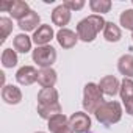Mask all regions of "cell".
<instances>
[{
	"mask_svg": "<svg viewBox=\"0 0 133 133\" xmlns=\"http://www.w3.org/2000/svg\"><path fill=\"white\" fill-rule=\"evenodd\" d=\"M83 110L86 113H96L103 103V92L100 91L99 85L96 83H86L83 88Z\"/></svg>",
	"mask_w": 133,
	"mask_h": 133,
	"instance_id": "cell-2",
	"label": "cell"
},
{
	"mask_svg": "<svg viewBox=\"0 0 133 133\" xmlns=\"http://www.w3.org/2000/svg\"><path fill=\"white\" fill-rule=\"evenodd\" d=\"M38 75H39V71H36V68H33V66H22L16 72V80L22 86H30L35 82H38Z\"/></svg>",
	"mask_w": 133,
	"mask_h": 133,
	"instance_id": "cell-7",
	"label": "cell"
},
{
	"mask_svg": "<svg viewBox=\"0 0 133 133\" xmlns=\"http://www.w3.org/2000/svg\"><path fill=\"white\" fill-rule=\"evenodd\" d=\"M47 127H49L50 133H59L66 127H69V117L64 116L63 113L61 114H56V116H53V117H50L47 121Z\"/></svg>",
	"mask_w": 133,
	"mask_h": 133,
	"instance_id": "cell-17",
	"label": "cell"
},
{
	"mask_svg": "<svg viewBox=\"0 0 133 133\" xmlns=\"http://www.w3.org/2000/svg\"><path fill=\"white\" fill-rule=\"evenodd\" d=\"M59 96L55 88H42L38 92V105H55L58 102Z\"/></svg>",
	"mask_w": 133,
	"mask_h": 133,
	"instance_id": "cell-16",
	"label": "cell"
},
{
	"mask_svg": "<svg viewBox=\"0 0 133 133\" xmlns=\"http://www.w3.org/2000/svg\"><path fill=\"white\" fill-rule=\"evenodd\" d=\"M58 80V75H56V71L52 69V68H45V69H41L39 71V75H38V83L42 86V88H53L55 83Z\"/></svg>",
	"mask_w": 133,
	"mask_h": 133,
	"instance_id": "cell-15",
	"label": "cell"
},
{
	"mask_svg": "<svg viewBox=\"0 0 133 133\" xmlns=\"http://www.w3.org/2000/svg\"><path fill=\"white\" fill-rule=\"evenodd\" d=\"M103 38L108 42H117L122 38V31L119 28V25H116L114 22H107L105 28H103Z\"/></svg>",
	"mask_w": 133,
	"mask_h": 133,
	"instance_id": "cell-19",
	"label": "cell"
},
{
	"mask_svg": "<svg viewBox=\"0 0 133 133\" xmlns=\"http://www.w3.org/2000/svg\"><path fill=\"white\" fill-rule=\"evenodd\" d=\"M119 96H121V100L122 102H127V100L133 99V80L131 78H124L121 82Z\"/></svg>",
	"mask_w": 133,
	"mask_h": 133,
	"instance_id": "cell-23",
	"label": "cell"
},
{
	"mask_svg": "<svg viewBox=\"0 0 133 133\" xmlns=\"http://www.w3.org/2000/svg\"><path fill=\"white\" fill-rule=\"evenodd\" d=\"M0 10H2V11H8L13 19H17V22H19L21 19H24V17L31 11L30 6H28V3H27V2H22V0L5 2V3H2Z\"/></svg>",
	"mask_w": 133,
	"mask_h": 133,
	"instance_id": "cell-6",
	"label": "cell"
},
{
	"mask_svg": "<svg viewBox=\"0 0 133 133\" xmlns=\"http://www.w3.org/2000/svg\"><path fill=\"white\" fill-rule=\"evenodd\" d=\"M38 114H39V117L49 121L50 117H53L56 114H61V105L59 103H55V105H38Z\"/></svg>",
	"mask_w": 133,
	"mask_h": 133,
	"instance_id": "cell-20",
	"label": "cell"
},
{
	"mask_svg": "<svg viewBox=\"0 0 133 133\" xmlns=\"http://www.w3.org/2000/svg\"><path fill=\"white\" fill-rule=\"evenodd\" d=\"M0 28H2V42H5L13 31V21L10 17H0Z\"/></svg>",
	"mask_w": 133,
	"mask_h": 133,
	"instance_id": "cell-25",
	"label": "cell"
},
{
	"mask_svg": "<svg viewBox=\"0 0 133 133\" xmlns=\"http://www.w3.org/2000/svg\"><path fill=\"white\" fill-rule=\"evenodd\" d=\"M131 3H133V2H131Z\"/></svg>",
	"mask_w": 133,
	"mask_h": 133,
	"instance_id": "cell-31",
	"label": "cell"
},
{
	"mask_svg": "<svg viewBox=\"0 0 133 133\" xmlns=\"http://www.w3.org/2000/svg\"><path fill=\"white\" fill-rule=\"evenodd\" d=\"M56 41L63 49H72L78 42V35L69 28H59L56 33Z\"/></svg>",
	"mask_w": 133,
	"mask_h": 133,
	"instance_id": "cell-10",
	"label": "cell"
},
{
	"mask_svg": "<svg viewBox=\"0 0 133 133\" xmlns=\"http://www.w3.org/2000/svg\"><path fill=\"white\" fill-rule=\"evenodd\" d=\"M63 5L71 11H78L85 6V0H66V2H63Z\"/></svg>",
	"mask_w": 133,
	"mask_h": 133,
	"instance_id": "cell-26",
	"label": "cell"
},
{
	"mask_svg": "<svg viewBox=\"0 0 133 133\" xmlns=\"http://www.w3.org/2000/svg\"><path fill=\"white\" fill-rule=\"evenodd\" d=\"M105 24H107V21L99 14H91V16L82 19L77 24L78 39L83 42H92L97 38L99 31H102L105 28Z\"/></svg>",
	"mask_w": 133,
	"mask_h": 133,
	"instance_id": "cell-1",
	"label": "cell"
},
{
	"mask_svg": "<svg viewBox=\"0 0 133 133\" xmlns=\"http://www.w3.org/2000/svg\"><path fill=\"white\" fill-rule=\"evenodd\" d=\"M55 33H53V28L49 25V24H44L41 25L35 33H33V42L36 44V47H42V45H49V42L53 39Z\"/></svg>",
	"mask_w": 133,
	"mask_h": 133,
	"instance_id": "cell-8",
	"label": "cell"
},
{
	"mask_svg": "<svg viewBox=\"0 0 133 133\" xmlns=\"http://www.w3.org/2000/svg\"><path fill=\"white\" fill-rule=\"evenodd\" d=\"M131 133H133V131H131Z\"/></svg>",
	"mask_w": 133,
	"mask_h": 133,
	"instance_id": "cell-32",
	"label": "cell"
},
{
	"mask_svg": "<svg viewBox=\"0 0 133 133\" xmlns=\"http://www.w3.org/2000/svg\"><path fill=\"white\" fill-rule=\"evenodd\" d=\"M35 133H44V131H35Z\"/></svg>",
	"mask_w": 133,
	"mask_h": 133,
	"instance_id": "cell-29",
	"label": "cell"
},
{
	"mask_svg": "<svg viewBox=\"0 0 133 133\" xmlns=\"http://www.w3.org/2000/svg\"><path fill=\"white\" fill-rule=\"evenodd\" d=\"M99 88H100V91H102L105 96L113 97V96H116V94L119 92V89H121V82H119L114 75H105V77L100 80Z\"/></svg>",
	"mask_w": 133,
	"mask_h": 133,
	"instance_id": "cell-11",
	"label": "cell"
},
{
	"mask_svg": "<svg viewBox=\"0 0 133 133\" xmlns=\"http://www.w3.org/2000/svg\"><path fill=\"white\" fill-rule=\"evenodd\" d=\"M89 8H91L92 13L102 16L105 13H110L111 2H110V0H91V2H89Z\"/></svg>",
	"mask_w": 133,
	"mask_h": 133,
	"instance_id": "cell-21",
	"label": "cell"
},
{
	"mask_svg": "<svg viewBox=\"0 0 133 133\" xmlns=\"http://www.w3.org/2000/svg\"><path fill=\"white\" fill-rule=\"evenodd\" d=\"M131 39H133V31H131Z\"/></svg>",
	"mask_w": 133,
	"mask_h": 133,
	"instance_id": "cell-30",
	"label": "cell"
},
{
	"mask_svg": "<svg viewBox=\"0 0 133 133\" xmlns=\"http://www.w3.org/2000/svg\"><path fill=\"white\" fill-rule=\"evenodd\" d=\"M117 71L124 78H133V55L127 53L117 59Z\"/></svg>",
	"mask_w": 133,
	"mask_h": 133,
	"instance_id": "cell-14",
	"label": "cell"
},
{
	"mask_svg": "<svg viewBox=\"0 0 133 133\" xmlns=\"http://www.w3.org/2000/svg\"><path fill=\"white\" fill-rule=\"evenodd\" d=\"M122 103H124V107H125V113L130 114V116H133V99H130V100H127V102H122Z\"/></svg>",
	"mask_w": 133,
	"mask_h": 133,
	"instance_id": "cell-27",
	"label": "cell"
},
{
	"mask_svg": "<svg viewBox=\"0 0 133 133\" xmlns=\"http://www.w3.org/2000/svg\"><path fill=\"white\" fill-rule=\"evenodd\" d=\"M39 22H41V17H39V14L36 13V11H30L24 19H21L19 22H17V27L22 30V31H36L41 25H39Z\"/></svg>",
	"mask_w": 133,
	"mask_h": 133,
	"instance_id": "cell-12",
	"label": "cell"
},
{
	"mask_svg": "<svg viewBox=\"0 0 133 133\" xmlns=\"http://www.w3.org/2000/svg\"><path fill=\"white\" fill-rule=\"evenodd\" d=\"M33 61L39 66L41 69L45 68H52V64L56 61V50L52 45H42V47H36L31 53Z\"/></svg>",
	"mask_w": 133,
	"mask_h": 133,
	"instance_id": "cell-4",
	"label": "cell"
},
{
	"mask_svg": "<svg viewBox=\"0 0 133 133\" xmlns=\"http://www.w3.org/2000/svg\"><path fill=\"white\" fill-rule=\"evenodd\" d=\"M2 99L8 105H17L22 100V91L14 85H3L2 88Z\"/></svg>",
	"mask_w": 133,
	"mask_h": 133,
	"instance_id": "cell-13",
	"label": "cell"
},
{
	"mask_svg": "<svg viewBox=\"0 0 133 133\" xmlns=\"http://www.w3.org/2000/svg\"><path fill=\"white\" fill-rule=\"evenodd\" d=\"M59 133H74V131H72V128H71V127H66V128H64L63 131H59Z\"/></svg>",
	"mask_w": 133,
	"mask_h": 133,
	"instance_id": "cell-28",
	"label": "cell"
},
{
	"mask_svg": "<svg viewBox=\"0 0 133 133\" xmlns=\"http://www.w3.org/2000/svg\"><path fill=\"white\" fill-rule=\"evenodd\" d=\"M91 117L89 114L83 111H75L74 114L69 116V127L72 128L74 133H88L91 130Z\"/></svg>",
	"mask_w": 133,
	"mask_h": 133,
	"instance_id": "cell-5",
	"label": "cell"
},
{
	"mask_svg": "<svg viewBox=\"0 0 133 133\" xmlns=\"http://www.w3.org/2000/svg\"><path fill=\"white\" fill-rule=\"evenodd\" d=\"M119 22L125 30L133 31V10H125L119 16Z\"/></svg>",
	"mask_w": 133,
	"mask_h": 133,
	"instance_id": "cell-24",
	"label": "cell"
},
{
	"mask_svg": "<svg viewBox=\"0 0 133 133\" xmlns=\"http://www.w3.org/2000/svg\"><path fill=\"white\" fill-rule=\"evenodd\" d=\"M96 119L103 124V125H113L117 124L122 117V105L116 100L111 102H105L96 113H94Z\"/></svg>",
	"mask_w": 133,
	"mask_h": 133,
	"instance_id": "cell-3",
	"label": "cell"
},
{
	"mask_svg": "<svg viewBox=\"0 0 133 133\" xmlns=\"http://www.w3.org/2000/svg\"><path fill=\"white\" fill-rule=\"evenodd\" d=\"M19 63L17 59V52L13 50V49H5L3 53H2V66L6 69L10 68H14V66Z\"/></svg>",
	"mask_w": 133,
	"mask_h": 133,
	"instance_id": "cell-22",
	"label": "cell"
},
{
	"mask_svg": "<svg viewBox=\"0 0 133 133\" xmlns=\"http://www.w3.org/2000/svg\"><path fill=\"white\" fill-rule=\"evenodd\" d=\"M13 49L17 53H27L31 50V38L27 36V33H19L13 39Z\"/></svg>",
	"mask_w": 133,
	"mask_h": 133,
	"instance_id": "cell-18",
	"label": "cell"
},
{
	"mask_svg": "<svg viewBox=\"0 0 133 133\" xmlns=\"http://www.w3.org/2000/svg\"><path fill=\"white\" fill-rule=\"evenodd\" d=\"M71 16H72V11L68 10L61 3L52 11V22H53V25H56L59 28H66V25L71 22Z\"/></svg>",
	"mask_w": 133,
	"mask_h": 133,
	"instance_id": "cell-9",
	"label": "cell"
}]
</instances>
